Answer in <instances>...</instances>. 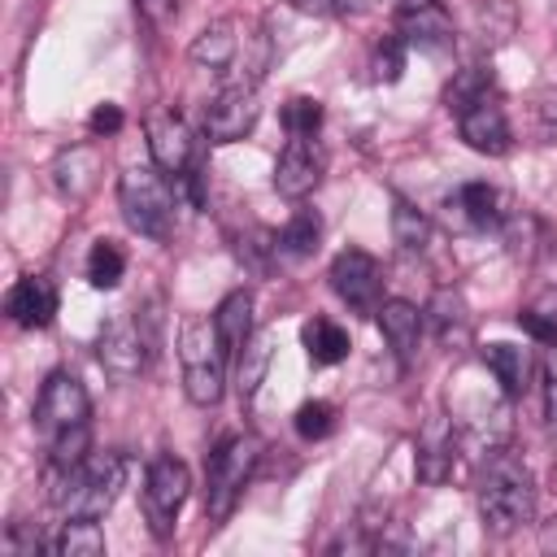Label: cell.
Returning a JSON list of instances; mask_svg holds the SVG:
<instances>
[{
    "label": "cell",
    "instance_id": "cell-1",
    "mask_svg": "<svg viewBox=\"0 0 557 557\" xmlns=\"http://www.w3.org/2000/svg\"><path fill=\"white\" fill-rule=\"evenodd\" d=\"M187 57L200 65V70H213V74H226V83H248L257 87L270 70V35L252 22H239V17H222L213 26H205Z\"/></svg>",
    "mask_w": 557,
    "mask_h": 557
},
{
    "label": "cell",
    "instance_id": "cell-2",
    "mask_svg": "<svg viewBox=\"0 0 557 557\" xmlns=\"http://www.w3.org/2000/svg\"><path fill=\"white\" fill-rule=\"evenodd\" d=\"M479 518L492 535H513L535 518V479L509 448H492L479 470Z\"/></svg>",
    "mask_w": 557,
    "mask_h": 557
},
{
    "label": "cell",
    "instance_id": "cell-3",
    "mask_svg": "<svg viewBox=\"0 0 557 557\" xmlns=\"http://www.w3.org/2000/svg\"><path fill=\"white\" fill-rule=\"evenodd\" d=\"M126 487V457L122 453H87L70 470H48V496L61 518H104Z\"/></svg>",
    "mask_w": 557,
    "mask_h": 557
},
{
    "label": "cell",
    "instance_id": "cell-4",
    "mask_svg": "<svg viewBox=\"0 0 557 557\" xmlns=\"http://www.w3.org/2000/svg\"><path fill=\"white\" fill-rule=\"evenodd\" d=\"M226 344L213 326V318L205 313H187L178 322V370H183V392L191 405L209 409L222 400L226 392Z\"/></svg>",
    "mask_w": 557,
    "mask_h": 557
},
{
    "label": "cell",
    "instance_id": "cell-5",
    "mask_svg": "<svg viewBox=\"0 0 557 557\" xmlns=\"http://www.w3.org/2000/svg\"><path fill=\"white\" fill-rule=\"evenodd\" d=\"M122 218L144 239H170L174 231V187L170 174L157 165H131L117 183Z\"/></svg>",
    "mask_w": 557,
    "mask_h": 557
},
{
    "label": "cell",
    "instance_id": "cell-6",
    "mask_svg": "<svg viewBox=\"0 0 557 557\" xmlns=\"http://www.w3.org/2000/svg\"><path fill=\"white\" fill-rule=\"evenodd\" d=\"M257 466V440L252 435H226L209 461H205V513L209 522L231 518L235 500L244 496V483Z\"/></svg>",
    "mask_w": 557,
    "mask_h": 557
},
{
    "label": "cell",
    "instance_id": "cell-7",
    "mask_svg": "<svg viewBox=\"0 0 557 557\" xmlns=\"http://www.w3.org/2000/svg\"><path fill=\"white\" fill-rule=\"evenodd\" d=\"M187 492H191V474H187V466H183L174 453H161V457L148 461L139 505H144L148 531H152L157 540H170V535H174L178 513H183V505H187Z\"/></svg>",
    "mask_w": 557,
    "mask_h": 557
},
{
    "label": "cell",
    "instance_id": "cell-8",
    "mask_svg": "<svg viewBox=\"0 0 557 557\" xmlns=\"http://www.w3.org/2000/svg\"><path fill=\"white\" fill-rule=\"evenodd\" d=\"M87 413H91L87 387L70 370H52L48 383L39 387V400H35V431L44 440H57L61 431L87 426Z\"/></svg>",
    "mask_w": 557,
    "mask_h": 557
},
{
    "label": "cell",
    "instance_id": "cell-9",
    "mask_svg": "<svg viewBox=\"0 0 557 557\" xmlns=\"http://www.w3.org/2000/svg\"><path fill=\"white\" fill-rule=\"evenodd\" d=\"M331 292L352 309V313H379L383 305V265L361 252V248H344L335 261H331Z\"/></svg>",
    "mask_w": 557,
    "mask_h": 557
},
{
    "label": "cell",
    "instance_id": "cell-10",
    "mask_svg": "<svg viewBox=\"0 0 557 557\" xmlns=\"http://www.w3.org/2000/svg\"><path fill=\"white\" fill-rule=\"evenodd\" d=\"M453 117H457L461 139H466L474 152H483V157H505V152H509L513 135H509V113H505V100H500L496 87L479 91V96H474L470 104H461Z\"/></svg>",
    "mask_w": 557,
    "mask_h": 557
},
{
    "label": "cell",
    "instance_id": "cell-11",
    "mask_svg": "<svg viewBox=\"0 0 557 557\" xmlns=\"http://www.w3.org/2000/svg\"><path fill=\"white\" fill-rule=\"evenodd\" d=\"M257 113H261L257 87H248V83H222L218 96L205 104V117H200L205 139L209 144H235V139H244L257 126Z\"/></svg>",
    "mask_w": 557,
    "mask_h": 557
},
{
    "label": "cell",
    "instance_id": "cell-12",
    "mask_svg": "<svg viewBox=\"0 0 557 557\" xmlns=\"http://www.w3.org/2000/svg\"><path fill=\"white\" fill-rule=\"evenodd\" d=\"M396 35L405 39V48H418L426 57H448L457 44L453 17L440 0H400L396 4Z\"/></svg>",
    "mask_w": 557,
    "mask_h": 557
},
{
    "label": "cell",
    "instance_id": "cell-13",
    "mask_svg": "<svg viewBox=\"0 0 557 557\" xmlns=\"http://www.w3.org/2000/svg\"><path fill=\"white\" fill-rule=\"evenodd\" d=\"M326 174V148L318 135H287L278 161H274V191L287 200H305Z\"/></svg>",
    "mask_w": 557,
    "mask_h": 557
},
{
    "label": "cell",
    "instance_id": "cell-14",
    "mask_svg": "<svg viewBox=\"0 0 557 557\" xmlns=\"http://www.w3.org/2000/svg\"><path fill=\"white\" fill-rule=\"evenodd\" d=\"M144 135H148V152H152V165L183 178L191 165H196V135L191 126L183 122V113L174 109H161L144 122Z\"/></svg>",
    "mask_w": 557,
    "mask_h": 557
},
{
    "label": "cell",
    "instance_id": "cell-15",
    "mask_svg": "<svg viewBox=\"0 0 557 557\" xmlns=\"http://www.w3.org/2000/svg\"><path fill=\"white\" fill-rule=\"evenodd\" d=\"M96 357H100V366H104V374H109V379H117V383L135 379V374L148 366V339H144L139 322H135V318H126V313H122V318H113V322L100 331Z\"/></svg>",
    "mask_w": 557,
    "mask_h": 557
},
{
    "label": "cell",
    "instance_id": "cell-16",
    "mask_svg": "<svg viewBox=\"0 0 557 557\" xmlns=\"http://www.w3.org/2000/svg\"><path fill=\"white\" fill-rule=\"evenodd\" d=\"M57 305H61V296H57V283L48 274H26L4 296V313L26 331H44L57 318Z\"/></svg>",
    "mask_w": 557,
    "mask_h": 557
},
{
    "label": "cell",
    "instance_id": "cell-17",
    "mask_svg": "<svg viewBox=\"0 0 557 557\" xmlns=\"http://www.w3.org/2000/svg\"><path fill=\"white\" fill-rule=\"evenodd\" d=\"M374 318H379V331H383V339H387V348H392L396 366H400V370H409V366H413V357H418V344H422L426 313H422L418 305H409V300H383Z\"/></svg>",
    "mask_w": 557,
    "mask_h": 557
},
{
    "label": "cell",
    "instance_id": "cell-18",
    "mask_svg": "<svg viewBox=\"0 0 557 557\" xmlns=\"http://www.w3.org/2000/svg\"><path fill=\"white\" fill-rule=\"evenodd\" d=\"M448 213H457V222L466 231H500L509 205L496 187L487 183H461L453 196H448Z\"/></svg>",
    "mask_w": 557,
    "mask_h": 557
},
{
    "label": "cell",
    "instance_id": "cell-19",
    "mask_svg": "<svg viewBox=\"0 0 557 557\" xmlns=\"http://www.w3.org/2000/svg\"><path fill=\"white\" fill-rule=\"evenodd\" d=\"M274 331L265 326V331H252V339L235 352V392H239V405L248 409L252 400H257V392H261V383H265V370H270V361H274Z\"/></svg>",
    "mask_w": 557,
    "mask_h": 557
},
{
    "label": "cell",
    "instance_id": "cell-20",
    "mask_svg": "<svg viewBox=\"0 0 557 557\" xmlns=\"http://www.w3.org/2000/svg\"><path fill=\"white\" fill-rule=\"evenodd\" d=\"M453 444H457L453 422L444 413H431L426 426L418 431V474L426 483H444V474L453 470Z\"/></svg>",
    "mask_w": 557,
    "mask_h": 557
},
{
    "label": "cell",
    "instance_id": "cell-21",
    "mask_svg": "<svg viewBox=\"0 0 557 557\" xmlns=\"http://www.w3.org/2000/svg\"><path fill=\"white\" fill-rule=\"evenodd\" d=\"M96 174H100V157H96V148H87V144H74V148H65V152L52 161V183H57V191L70 196V200H83V196L96 187Z\"/></svg>",
    "mask_w": 557,
    "mask_h": 557
},
{
    "label": "cell",
    "instance_id": "cell-22",
    "mask_svg": "<svg viewBox=\"0 0 557 557\" xmlns=\"http://www.w3.org/2000/svg\"><path fill=\"white\" fill-rule=\"evenodd\" d=\"M426 322H431V331H435V339L444 348H466L470 344V309H466L461 292L440 287L431 309H426Z\"/></svg>",
    "mask_w": 557,
    "mask_h": 557
},
{
    "label": "cell",
    "instance_id": "cell-23",
    "mask_svg": "<svg viewBox=\"0 0 557 557\" xmlns=\"http://www.w3.org/2000/svg\"><path fill=\"white\" fill-rule=\"evenodd\" d=\"M213 326H218V335H222V344L235 361V352L252 339V292L235 287L231 296H222V305L213 309Z\"/></svg>",
    "mask_w": 557,
    "mask_h": 557
},
{
    "label": "cell",
    "instance_id": "cell-24",
    "mask_svg": "<svg viewBox=\"0 0 557 557\" xmlns=\"http://www.w3.org/2000/svg\"><path fill=\"white\" fill-rule=\"evenodd\" d=\"M318 239H322V218L300 205V209L283 222V231H274V257L300 261V257H309V252L318 248Z\"/></svg>",
    "mask_w": 557,
    "mask_h": 557
},
{
    "label": "cell",
    "instance_id": "cell-25",
    "mask_svg": "<svg viewBox=\"0 0 557 557\" xmlns=\"http://www.w3.org/2000/svg\"><path fill=\"white\" fill-rule=\"evenodd\" d=\"M483 366L496 374L505 396H522L527 379H531V352L518 344H487L483 348Z\"/></svg>",
    "mask_w": 557,
    "mask_h": 557
},
{
    "label": "cell",
    "instance_id": "cell-26",
    "mask_svg": "<svg viewBox=\"0 0 557 557\" xmlns=\"http://www.w3.org/2000/svg\"><path fill=\"white\" fill-rule=\"evenodd\" d=\"M300 339H305V352H309L313 366H335V361L348 357V331L339 322L322 318V313L300 326Z\"/></svg>",
    "mask_w": 557,
    "mask_h": 557
},
{
    "label": "cell",
    "instance_id": "cell-27",
    "mask_svg": "<svg viewBox=\"0 0 557 557\" xmlns=\"http://www.w3.org/2000/svg\"><path fill=\"white\" fill-rule=\"evenodd\" d=\"M48 553L57 557H100L104 553V531L96 518H65L61 531L48 540Z\"/></svg>",
    "mask_w": 557,
    "mask_h": 557
},
{
    "label": "cell",
    "instance_id": "cell-28",
    "mask_svg": "<svg viewBox=\"0 0 557 557\" xmlns=\"http://www.w3.org/2000/svg\"><path fill=\"white\" fill-rule=\"evenodd\" d=\"M392 239L400 244V252H422L431 239V222L422 209H413L405 196L392 200Z\"/></svg>",
    "mask_w": 557,
    "mask_h": 557
},
{
    "label": "cell",
    "instance_id": "cell-29",
    "mask_svg": "<svg viewBox=\"0 0 557 557\" xmlns=\"http://www.w3.org/2000/svg\"><path fill=\"white\" fill-rule=\"evenodd\" d=\"M122 274H126V252L113 239H96L87 252V283L100 292H113L122 283Z\"/></svg>",
    "mask_w": 557,
    "mask_h": 557
},
{
    "label": "cell",
    "instance_id": "cell-30",
    "mask_svg": "<svg viewBox=\"0 0 557 557\" xmlns=\"http://www.w3.org/2000/svg\"><path fill=\"white\" fill-rule=\"evenodd\" d=\"M518 322H522V331H527L531 339L553 344V339H557V287H548L544 296H535V300L518 313Z\"/></svg>",
    "mask_w": 557,
    "mask_h": 557
},
{
    "label": "cell",
    "instance_id": "cell-31",
    "mask_svg": "<svg viewBox=\"0 0 557 557\" xmlns=\"http://www.w3.org/2000/svg\"><path fill=\"white\" fill-rule=\"evenodd\" d=\"M278 117H283V131H287V135H318V126H322V100H313V96H292Z\"/></svg>",
    "mask_w": 557,
    "mask_h": 557
},
{
    "label": "cell",
    "instance_id": "cell-32",
    "mask_svg": "<svg viewBox=\"0 0 557 557\" xmlns=\"http://www.w3.org/2000/svg\"><path fill=\"white\" fill-rule=\"evenodd\" d=\"M292 422H296V435H300V440H326V435L335 431V405H326V400H305Z\"/></svg>",
    "mask_w": 557,
    "mask_h": 557
},
{
    "label": "cell",
    "instance_id": "cell-33",
    "mask_svg": "<svg viewBox=\"0 0 557 557\" xmlns=\"http://www.w3.org/2000/svg\"><path fill=\"white\" fill-rule=\"evenodd\" d=\"M405 57H409L405 39H400V35H387V39H383V44L374 48V57H370L374 83H396V78L405 74Z\"/></svg>",
    "mask_w": 557,
    "mask_h": 557
},
{
    "label": "cell",
    "instance_id": "cell-34",
    "mask_svg": "<svg viewBox=\"0 0 557 557\" xmlns=\"http://www.w3.org/2000/svg\"><path fill=\"white\" fill-rule=\"evenodd\" d=\"M544 413H548V422L557 426V339H553L548 352H544Z\"/></svg>",
    "mask_w": 557,
    "mask_h": 557
},
{
    "label": "cell",
    "instance_id": "cell-35",
    "mask_svg": "<svg viewBox=\"0 0 557 557\" xmlns=\"http://www.w3.org/2000/svg\"><path fill=\"white\" fill-rule=\"evenodd\" d=\"M87 126H91L96 135H117V131H122V109H117V104H96V113L87 117Z\"/></svg>",
    "mask_w": 557,
    "mask_h": 557
},
{
    "label": "cell",
    "instance_id": "cell-36",
    "mask_svg": "<svg viewBox=\"0 0 557 557\" xmlns=\"http://www.w3.org/2000/svg\"><path fill=\"white\" fill-rule=\"evenodd\" d=\"M139 17H148L152 26H165L174 13H178V0H135Z\"/></svg>",
    "mask_w": 557,
    "mask_h": 557
},
{
    "label": "cell",
    "instance_id": "cell-37",
    "mask_svg": "<svg viewBox=\"0 0 557 557\" xmlns=\"http://www.w3.org/2000/svg\"><path fill=\"white\" fill-rule=\"evenodd\" d=\"M292 9L305 13V17H326V13L339 9V0H292Z\"/></svg>",
    "mask_w": 557,
    "mask_h": 557
},
{
    "label": "cell",
    "instance_id": "cell-38",
    "mask_svg": "<svg viewBox=\"0 0 557 557\" xmlns=\"http://www.w3.org/2000/svg\"><path fill=\"white\" fill-rule=\"evenodd\" d=\"M540 548H544V553H557V513L540 527Z\"/></svg>",
    "mask_w": 557,
    "mask_h": 557
},
{
    "label": "cell",
    "instance_id": "cell-39",
    "mask_svg": "<svg viewBox=\"0 0 557 557\" xmlns=\"http://www.w3.org/2000/svg\"><path fill=\"white\" fill-rule=\"evenodd\" d=\"M383 0H339V9L344 13H370V9H379Z\"/></svg>",
    "mask_w": 557,
    "mask_h": 557
}]
</instances>
